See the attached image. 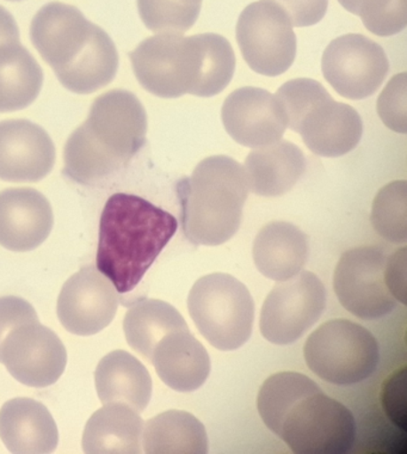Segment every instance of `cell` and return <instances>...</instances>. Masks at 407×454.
<instances>
[{"mask_svg":"<svg viewBox=\"0 0 407 454\" xmlns=\"http://www.w3.org/2000/svg\"><path fill=\"white\" fill-rule=\"evenodd\" d=\"M177 219L140 196L117 192L110 196L99 223L98 270L129 294L177 231Z\"/></svg>","mask_w":407,"mask_h":454,"instance_id":"6da1fadb","label":"cell"},{"mask_svg":"<svg viewBox=\"0 0 407 454\" xmlns=\"http://www.w3.org/2000/svg\"><path fill=\"white\" fill-rule=\"evenodd\" d=\"M95 381L103 404H126L140 414L150 403L151 374L144 364L124 350H115L99 361Z\"/></svg>","mask_w":407,"mask_h":454,"instance_id":"603a6c76","label":"cell"},{"mask_svg":"<svg viewBox=\"0 0 407 454\" xmlns=\"http://www.w3.org/2000/svg\"><path fill=\"white\" fill-rule=\"evenodd\" d=\"M39 321L33 305L20 297L0 298V348L3 340L17 326Z\"/></svg>","mask_w":407,"mask_h":454,"instance_id":"e575fe53","label":"cell"},{"mask_svg":"<svg viewBox=\"0 0 407 454\" xmlns=\"http://www.w3.org/2000/svg\"><path fill=\"white\" fill-rule=\"evenodd\" d=\"M202 2L137 0V10L151 32L184 34L196 23Z\"/></svg>","mask_w":407,"mask_h":454,"instance_id":"4dcf8cb0","label":"cell"},{"mask_svg":"<svg viewBox=\"0 0 407 454\" xmlns=\"http://www.w3.org/2000/svg\"><path fill=\"white\" fill-rule=\"evenodd\" d=\"M119 54L115 43L101 27H96L82 53L67 67L55 70L59 82L74 94H91L115 78Z\"/></svg>","mask_w":407,"mask_h":454,"instance_id":"d4e9b609","label":"cell"},{"mask_svg":"<svg viewBox=\"0 0 407 454\" xmlns=\"http://www.w3.org/2000/svg\"><path fill=\"white\" fill-rule=\"evenodd\" d=\"M151 361L161 381L178 392L198 390L210 373L208 352L189 329L164 336Z\"/></svg>","mask_w":407,"mask_h":454,"instance_id":"ffe728a7","label":"cell"},{"mask_svg":"<svg viewBox=\"0 0 407 454\" xmlns=\"http://www.w3.org/2000/svg\"><path fill=\"white\" fill-rule=\"evenodd\" d=\"M147 115L137 96L113 90L95 99L89 118L65 145L62 173L79 184L126 167L146 143Z\"/></svg>","mask_w":407,"mask_h":454,"instance_id":"7a4b0ae2","label":"cell"},{"mask_svg":"<svg viewBox=\"0 0 407 454\" xmlns=\"http://www.w3.org/2000/svg\"><path fill=\"white\" fill-rule=\"evenodd\" d=\"M119 294L98 268L85 267L72 275L58 299V317L64 328L78 336L102 332L115 318Z\"/></svg>","mask_w":407,"mask_h":454,"instance_id":"4fadbf2b","label":"cell"},{"mask_svg":"<svg viewBox=\"0 0 407 454\" xmlns=\"http://www.w3.org/2000/svg\"><path fill=\"white\" fill-rule=\"evenodd\" d=\"M375 231L388 242H407V184L405 180L386 184L375 196L372 208Z\"/></svg>","mask_w":407,"mask_h":454,"instance_id":"f546056e","label":"cell"},{"mask_svg":"<svg viewBox=\"0 0 407 454\" xmlns=\"http://www.w3.org/2000/svg\"><path fill=\"white\" fill-rule=\"evenodd\" d=\"M185 319L174 306L158 299H144L129 309L123 319L127 342L147 360L155 346L168 333L188 330Z\"/></svg>","mask_w":407,"mask_h":454,"instance_id":"4316f807","label":"cell"},{"mask_svg":"<svg viewBox=\"0 0 407 454\" xmlns=\"http://www.w3.org/2000/svg\"><path fill=\"white\" fill-rule=\"evenodd\" d=\"M54 215L46 196L33 188L0 192V246L26 253L39 247L53 229Z\"/></svg>","mask_w":407,"mask_h":454,"instance_id":"ac0fdd59","label":"cell"},{"mask_svg":"<svg viewBox=\"0 0 407 454\" xmlns=\"http://www.w3.org/2000/svg\"><path fill=\"white\" fill-rule=\"evenodd\" d=\"M20 44V29L12 13L0 6V48Z\"/></svg>","mask_w":407,"mask_h":454,"instance_id":"74e56055","label":"cell"},{"mask_svg":"<svg viewBox=\"0 0 407 454\" xmlns=\"http://www.w3.org/2000/svg\"><path fill=\"white\" fill-rule=\"evenodd\" d=\"M244 168L233 158L203 160L177 184L183 232L195 246H222L239 230L248 196Z\"/></svg>","mask_w":407,"mask_h":454,"instance_id":"3957f363","label":"cell"},{"mask_svg":"<svg viewBox=\"0 0 407 454\" xmlns=\"http://www.w3.org/2000/svg\"><path fill=\"white\" fill-rule=\"evenodd\" d=\"M244 170L251 192L275 198L294 187L306 171V157L295 144L278 140L251 151Z\"/></svg>","mask_w":407,"mask_h":454,"instance_id":"44dd1931","label":"cell"},{"mask_svg":"<svg viewBox=\"0 0 407 454\" xmlns=\"http://www.w3.org/2000/svg\"><path fill=\"white\" fill-rule=\"evenodd\" d=\"M385 254L377 247L346 251L334 270L333 288L341 306L364 321L379 319L396 308L385 284Z\"/></svg>","mask_w":407,"mask_h":454,"instance_id":"30bf717a","label":"cell"},{"mask_svg":"<svg viewBox=\"0 0 407 454\" xmlns=\"http://www.w3.org/2000/svg\"><path fill=\"white\" fill-rule=\"evenodd\" d=\"M320 391L305 374L279 372L264 381L258 392L257 408L262 421L278 436L286 415L307 395Z\"/></svg>","mask_w":407,"mask_h":454,"instance_id":"f1b7e54d","label":"cell"},{"mask_svg":"<svg viewBox=\"0 0 407 454\" xmlns=\"http://www.w3.org/2000/svg\"><path fill=\"white\" fill-rule=\"evenodd\" d=\"M309 237L287 222L267 223L254 242V262L262 275L282 282L296 277L309 260Z\"/></svg>","mask_w":407,"mask_h":454,"instance_id":"7402d4cb","label":"cell"},{"mask_svg":"<svg viewBox=\"0 0 407 454\" xmlns=\"http://www.w3.org/2000/svg\"><path fill=\"white\" fill-rule=\"evenodd\" d=\"M407 368L403 366L382 385L381 404L389 421L406 433L407 429Z\"/></svg>","mask_w":407,"mask_h":454,"instance_id":"836d02e7","label":"cell"},{"mask_svg":"<svg viewBox=\"0 0 407 454\" xmlns=\"http://www.w3.org/2000/svg\"><path fill=\"white\" fill-rule=\"evenodd\" d=\"M188 309L201 335L223 352L240 348L253 335V295L232 275L213 273L196 281Z\"/></svg>","mask_w":407,"mask_h":454,"instance_id":"5b68a950","label":"cell"},{"mask_svg":"<svg viewBox=\"0 0 407 454\" xmlns=\"http://www.w3.org/2000/svg\"><path fill=\"white\" fill-rule=\"evenodd\" d=\"M9 2H20V0H9Z\"/></svg>","mask_w":407,"mask_h":454,"instance_id":"60d3db41","label":"cell"},{"mask_svg":"<svg viewBox=\"0 0 407 454\" xmlns=\"http://www.w3.org/2000/svg\"><path fill=\"white\" fill-rule=\"evenodd\" d=\"M43 84V68L22 44L0 48V113L27 108Z\"/></svg>","mask_w":407,"mask_h":454,"instance_id":"83f0119b","label":"cell"},{"mask_svg":"<svg viewBox=\"0 0 407 454\" xmlns=\"http://www.w3.org/2000/svg\"><path fill=\"white\" fill-rule=\"evenodd\" d=\"M278 436L294 453L344 454L356 440V422L346 405L320 390L292 408Z\"/></svg>","mask_w":407,"mask_h":454,"instance_id":"52a82bcc","label":"cell"},{"mask_svg":"<svg viewBox=\"0 0 407 454\" xmlns=\"http://www.w3.org/2000/svg\"><path fill=\"white\" fill-rule=\"evenodd\" d=\"M357 16L374 35H395L407 26V0H360Z\"/></svg>","mask_w":407,"mask_h":454,"instance_id":"1f68e13d","label":"cell"},{"mask_svg":"<svg viewBox=\"0 0 407 454\" xmlns=\"http://www.w3.org/2000/svg\"><path fill=\"white\" fill-rule=\"evenodd\" d=\"M54 163V143L43 127L27 120L0 122V180L37 182Z\"/></svg>","mask_w":407,"mask_h":454,"instance_id":"2e32d148","label":"cell"},{"mask_svg":"<svg viewBox=\"0 0 407 454\" xmlns=\"http://www.w3.org/2000/svg\"><path fill=\"white\" fill-rule=\"evenodd\" d=\"M323 74L337 94L349 99L371 98L389 72L384 48L361 34L333 40L324 51Z\"/></svg>","mask_w":407,"mask_h":454,"instance_id":"8fae6325","label":"cell"},{"mask_svg":"<svg viewBox=\"0 0 407 454\" xmlns=\"http://www.w3.org/2000/svg\"><path fill=\"white\" fill-rule=\"evenodd\" d=\"M0 363L20 383L47 387L65 372L67 352L57 333L39 321L13 329L3 340Z\"/></svg>","mask_w":407,"mask_h":454,"instance_id":"7c38bea8","label":"cell"},{"mask_svg":"<svg viewBox=\"0 0 407 454\" xmlns=\"http://www.w3.org/2000/svg\"><path fill=\"white\" fill-rule=\"evenodd\" d=\"M222 118L231 137L251 149L281 140L288 129L287 115L279 99L260 88L233 91L223 103Z\"/></svg>","mask_w":407,"mask_h":454,"instance_id":"5bb4252c","label":"cell"},{"mask_svg":"<svg viewBox=\"0 0 407 454\" xmlns=\"http://www.w3.org/2000/svg\"><path fill=\"white\" fill-rule=\"evenodd\" d=\"M407 247L396 250L386 259L385 284L396 301L406 305Z\"/></svg>","mask_w":407,"mask_h":454,"instance_id":"8d00e7d4","label":"cell"},{"mask_svg":"<svg viewBox=\"0 0 407 454\" xmlns=\"http://www.w3.org/2000/svg\"><path fill=\"white\" fill-rule=\"evenodd\" d=\"M141 87L161 98L191 94L202 98L205 34L185 37L161 33L129 53Z\"/></svg>","mask_w":407,"mask_h":454,"instance_id":"277c9868","label":"cell"},{"mask_svg":"<svg viewBox=\"0 0 407 454\" xmlns=\"http://www.w3.org/2000/svg\"><path fill=\"white\" fill-rule=\"evenodd\" d=\"M326 301L325 286L310 271H300L296 277L279 282L262 308V335L274 345H292L319 321Z\"/></svg>","mask_w":407,"mask_h":454,"instance_id":"9c48e42d","label":"cell"},{"mask_svg":"<svg viewBox=\"0 0 407 454\" xmlns=\"http://www.w3.org/2000/svg\"><path fill=\"white\" fill-rule=\"evenodd\" d=\"M292 130L317 156L334 158L356 149L364 122L356 109L334 101L326 91L302 113Z\"/></svg>","mask_w":407,"mask_h":454,"instance_id":"9a60e30c","label":"cell"},{"mask_svg":"<svg viewBox=\"0 0 407 454\" xmlns=\"http://www.w3.org/2000/svg\"><path fill=\"white\" fill-rule=\"evenodd\" d=\"M307 366L333 385H354L371 377L380 361L374 335L349 319H331L310 333L303 348Z\"/></svg>","mask_w":407,"mask_h":454,"instance_id":"8992f818","label":"cell"},{"mask_svg":"<svg viewBox=\"0 0 407 454\" xmlns=\"http://www.w3.org/2000/svg\"><path fill=\"white\" fill-rule=\"evenodd\" d=\"M237 41L251 70L278 77L291 68L296 57V35L287 13L270 2L253 3L240 13Z\"/></svg>","mask_w":407,"mask_h":454,"instance_id":"ba28073f","label":"cell"},{"mask_svg":"<svg viewBox=\"0 0 407 454\" xmlns=\"http://www.w3.org/2000/svg\"><path fill=\"white\" fill-rule=\"evenodd\" d=\"M274 3L287 13L294 27H310L326 15L329 0H263Z\"/></svg>","mask_w":407,"mask_h":454,"instance_id":"d590c367","label":"cell"},{"mask_svg":"<svg viewBox=\"0 0 407 454\" xmlns=\"http://www.w3.org/2000/svg\"><path fill=\"white\" fill-rule=\"evenodd\" d=\"M144 421L139 412L122 403H108L86 423L82 450L89 454L141 452Z\"/></svg>","mask_w":407,"mask_h":454,"instance_id":"cb8c5ba5","label":"cell"},{"mask_svg":"<svg viewBox=\"0 0 407 454\" xmlns=\"http://www.w3.org/2000/svg\"><path fill=\"white\" fill-rule=\"evenodd\" d=\"M96 27L75 6L48 3L31 22V43L55 71L67 67L82 53Z\"/></svg>","mask_w":407,"mask_h":454,"instance_id":"e0dca14e","label":"cell"},{"mask_svg":"<svg viewBox=\"0 0 407 454\" xmlns=\"http://www.w3.org/2000/svg\"><path fill=\"white\" fill-rule=\"evenodd\" d=\"M338 2H340V4L343 6L347 12L357 16L358 3H360V0H338Z\"/></svg>","mask_w":407,"mask_h":454,"instance_id":"f35d334b","label":"cell"},{"mask_svg":"<svg viewBox=\"0 0 407 454\" xmlns=\"http://www.w3.org/2000/svg\"><path fill=\"white\" fill-rule=\"evenodd\" d=\"M0 439L10 453H53L59 443L57 423L43 403L15 398L0 409Z\"/></svg>","mask_w":407,"mask_h":454,"instance_id":"d6986e66","label":"cell"},{"mask_svg":"<svg viewBox=\"0 0 407 454\" xmlns=\"http://www.w3.org/2000/svg\"><path fill=\"white\" fill-rule=\"evenodd\" d=\"M186 2H202V0H186Z\"/></svg>","mask_w":407,"mask_h":454,"instance_id":"ab89813d","label":"cell"},{"mask_svg":"<svg viewBox=\"0 0 407 454\" xmlns=\"http://www.w3.org/2000/svg\"><path fill=\"white\" fill-rule=\"evenodd\" d=\"M378 114L393 132H407V74L395 75L378 99Z\"/></svg>","mask_w":407,"mask_h":454,"instance_id":"d6a6232c","label":"cell"},{"mask_svg":"<svg viewBox=\"0 0 407 454\" xmlns=\"http://www.w3.org/2000/svg\"><path fill=\"white\" fill-rule=\"evenodd\" d=\"M143 446L150 454H206L208 435L203 423L191 412L168 411L144 426Z\"/></svg>","mask_w":407,"mask_h":454,"instance_id":"484cf974","label":"cell"}]
</instances>
